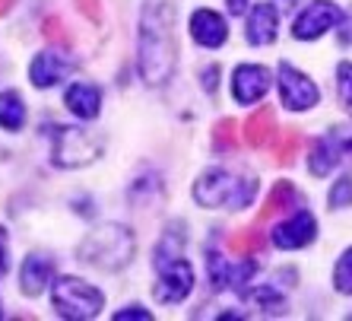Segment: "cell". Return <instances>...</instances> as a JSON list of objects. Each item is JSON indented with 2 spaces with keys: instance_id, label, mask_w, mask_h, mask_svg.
<instances>
[{
  "instance_id": "cell-1",
  "label": "cell",
  "mask_w": 352,
  "mask_h": 321,
  "mask_svg": "<svg viewBox=\"0 0 352 321\" xmlns=\"http://www.w3.org/2000/svg\"><path fill=\"white\" fill-rule=\"evenodd\" d=\"M178 10L172 0H146L140 13V74L149 86L172 80L178 67V39H175Z\"/></svg>"
},
{
  "instance_id": "cell-2",
  "label": "cell",
  "mask_w": 352,
  "mask_h": 321,
  "mask_svg": "<svg viewBox=\"0 0 352 321\" xmlns=\"http://www.w3.org/2000/svg\"><path fill=\"white\" fill-rule=\"evenodd\" d=\"M257 194V178L226 172V169H210L197 178L194 198L197 204L213 207V210H245Z\"/></svg>"
},
{
  "instance_id": "cell-3",
  "label": "cell",
  "mask_w": 352,
  "mask_h": 321,
  "mask_svg": "<svg viewBox=\"0 0 352 321\" xmlns=\"http://www.w3.org/2000/svg\"><path fill=\"white\" fill-rule=\"evenodd\" d=\"M133 248H137L133 232L127 226L108 222V226L89 232L80 242V258L92 267H98V271H121L124 264H131Z\"/></svg>"
},
{
  "instance_id": "cell-4",
  "label": "cell",
  "mask_w": 352,
  "mask_h": 321,
  "mask_svg": "<svg viewBox=\"0 0 352 321\" xmlns=\"http://www.w3.org/2000/svg\"><path fill=\"white\" fill-rule=\"evenodd\" d=\"M102 156V141H96L92 134L80 131V127H67V124H54L51 131V159L60 169H80L89 165Z\"/></svg>"
},
{
  "instance_id": "cell-5",
  "label": "cell",
  "mask_w": 352,
  "mask_h": 321,
  "mask_svg": "<svg viewBox=\"0 0 352 321\" xmlns=\"http://www.w3.org/2000/svg\"><path fill=\"white\" fill-rule=\"evenodd\" d=\"M51 302L58 305V312L64 318H96L105 305V296L98 293L92 283L76 280V277H64V280L51 283Z\"/></svg>"
},
{
  "instance_id": "cell-6",
  "label": "cell",
  "mask_w": 352,
  "mask_h": 321,
  "mask_svg": "<svg viewBox=\"0 0 352 321\" xmlns=\"http://www.w3.org/2000/svg\"><path fill=\"white\" fill-rule=\"evenodd\" d=\"M159 280L153 287V296L159 302H181L194 289V267L181 255H156Z\"/></svg>"
},
{
  "instance_id": "cell-7",
  "label": "cell",
  "mask_w": 352,
  "mask_h": 321,
  "mask_svg": "<svg viewBox=\"0 0 352 321\" xmlns=\"http://www.w3.org/2000/svg\"><path fill=\"white\" fill-rule=\"evenodd\" d=\"M279 99L289 112H308L318 105V86L292 64H279Z\"/></svg>"
},
{
  "instance_id": "cell-8",
  "label": "cell",
  "mask_w": 352,
  "mask_h": 321,
  "mask_svg": "<svg viewBox=\"0 0 352 321\" xmlns=\"http://www.w3.org/2000/svg\"><path fill=\"white\" fill-rule=\"evenodd\" d=\"M340 19H343V10L336 7V3H330V0H314V3L305 7L302 17L295 19L292 35L298 41H314L327 32V29H333Z\"/></svg>"
},
{
  "instance_id": "cell-9",
  "label": "cell",
  "mask_w": 352,
  "mask_h": 321,
  "mask_svg": "<svg viewBox=\"0 0 352 321\" xmlns=\"http://www.w3.org/2000/svg\"><path fill=\"white\" fill-rule=\"evenodd\" d=\"M232 90H235V99L241 105H254L270 90V70L261 64H241L232 76Z\"/></svg>"
},
{
  "instance_id": "cell-10",
  "label": "cell",
  "mask_w": 352,
  "mask_h": 321,
  "mask_svg": "<svg viewBox=\"0 0 352 321\" xmlns=\"http://www.w3.org/2000/svg\"><path fill=\"white\" fill-rule=\"evenodd\" d=\"M314 232H318L314 216L308 210H298L295 216H289L286 222H279L276 229H273V242L279 248H305L314 242Z\"/></svg>"
},
{
  "instance_id": "cell-11",
  "label": "cell",
  "mask_w": 352,
  "mask_h": 321,
  "mask_svg": "<svg viewBox=\"0 0 352 321\" xmlns=\"http://www.w3.org/2000/svg\"><path fill=\"white\" fill-rule=\"evenodd\" d=\"M343 153H346V134L343 131H330L311 147L308 165H311L314 175H330V169H336V163H340Z\"/></svg>"
},
{
  "instance_id": "cell-12",
  "label": "cell",
  "mask_w": 352,
  "mask_h": 321,
  "mask_svg": "<svg viewBox=\"0 0 352 321\" xmlns=\"http://www.w3.org/2000/svg\"><path fill=\"white\" fill-rule=\"evenodd\" d=\"M190 35H194L197 45H204V48H219L229 29H226V19L213 10H197L194 17H190Z\"/></svg>"
},
{
  "instance_id": "cell-13",
  "label": "cell",
  "mask_w": 352,
  "mask_h": 321,
  "mask_svg": "<svg viewBox=\"0 0 352 321\" xmlns=\"http://www.w3.org/2000/svg\"><path fill=\"white\" fill-rule=\"evenodd\" d=\"M51 273H54V261L48 255H29L23 261V271H19V287L25 296H38L48 287Z\"/></svg>"
},
{
  "instance_id": "cell-14",
  "label": "cell",
  "mask_w": 352,
  "mask_h": 321,
  "mask_svg": "<svg viewBox=\"0 0 352 321\" xmlns=\"http://www.w3.org/2000/svg\"><path fill=\"white\" fill-rule=\"evenodd\" d=\"M64 102L76 118H82V121H92V118L102 112V92H98L96 86H89V83H74V86L67 90Z\"/></svg>"
},
{
  "instance_id": "cell-15",
  "label": "cell",
  "mask_w": 352,
  "mask_h": 321,
  "mask_svg": "<svg viewBox=\"0 0 352 321\" xmlns=\"http://www.w3.org/2000/svg\"><path fill=\"white\" fill-rule=\"evenodd\" d=\"M276 29H279L276 10L270 3H257L254 13L248 17V41L251 45H270L276 39Z\"/></svg>"
},
{
  "instance_id": "cell-16",
  "label": "cell",
  "mask_w": 352,
  "mask_h": 321,
  "mask_svg": "<svg viewBox=\"0 0 352 321\" xmlns=\"http://www.w3.org/2000/svg\"><path fill=\"white\" fill-rule=\"evenodd\" d=\"M64 74H67V61L60 58V54H54V51L38 54V58L32 61V67H29V76H32V83L38 90H48V86L60 83Z\"/></svg>"
},
{
  "instance_id": "cell-17",
  "label": "cell",
  "mask_w": 352,
  "mask_h": 321,
  "mask_svg": "<svg viewBox=\"0 0 352 321\" xmlns=\"http://www.w3.org/2000/svg\"><path fill=\"white\" fill-rule=\"evenodd\" d=\"M273 131H276V115H273L270 105L257 108L254 115L245 121V141L251 143V147H263V143L273 137Z\"/></svg>"
},
{
  "instance_id": "cell-18",
  "label": "cell",
  "mask_w": 352,
  "mask_h": 321,
  "mask_svg": "<svg viewBox=\"0 0 352 321\" xmlns=\"http://www.w3.org/2000/svg\"><path fill=\"white\" fill-rule=\"evenodd\" d=\"M298 204V194H295V188L289 185V181H279L276 188L270 191V198H267V204H263L261 210V222L263 220H270V216L283 214V210H289V207Z\"/></svg>"
},
{
  "instance_id": "cell-19",
  "label": "cell",
  "mask_w": 352,
  "mask_h": 321,
  "mask_svg": "<svg viewBox=\"0 0 352 321\" xmlns=\"http://www.w3.org/2000/svg\"><path fill=\"white\" fill-rule=\"evenodd\" d=\"M25 121V105L16 92H0V127L19 131Z\"/></svg>"
},
{
  "instance_id": "cell-20",
  "label": "cell",
  "mask_w": 352,
  "mask_h": 321,
  "mask_svg": "<svg viewBox=\"0 0 352 321\" xmlns=\"http://www.w3.org/2000/svg\"><path fill=\"white\" fill-rule=\"evenodd\" d=\"M261 248H263V236L257 229H241L238 236L229 239V251L232 255H241V258L254 255V251H261Z\"/></svg>"
},
{
  "instance_id": "cell-21",
  "label": "cell",
  "mask_w": 352,
  "mask_h": 321,
  "mask_svg": "<svg viewBox=\"0 0 352 321\" xmlns=\"http://www.w3.org/2000/svg\"><path fill=\"white\" fill-rule=\"evenodd\" d=\"M333 287L343 293V296H352V248H346L343 258L336 261L333 267Z\"/></svg>"
},
{
  "instance_id": "cell-22",
  "label": "cell",
  "mask_w": 352,
  "mask_h": 321,
  "mask_svg": "<svg viewBox=\"0 0 352 321\" xmlns=\"http://www.w3.org/2000/svg\"><path fill=\"white\" fill-rule=\"evenodd\" d=\"M298 147H302V134L295 131V127L283 131L279 134V143H276V159L283 165H289L295 159V153H298Z\"/></svg>"
},
{
  "instance_id": "cell-23",
  "label": "cell",
  "mask_w": 352,
  "mask_h": 321,
  "mask_svg": "<svg viewBox=\"0 0 352 321\" xmlns=\"http://www.w3.org/2000/svg\"><path fill=\"white\" fill-rule=\"evenodd\" d=\"M336 90H340V102L346 112H352V61H343L336 67Z\"/></svg>"
},
{
  "instance_id": "cell-24",
  "label": "cell",
  "mask_w": 352,
  "mask_h": 321,
  "mask_svg": "<svg viewBox=\"0 0 352 321\" xmlns=\"http://www.w3.org/2000/svg\"><path fill=\"white\" fill-rule=\"evenodd\" d=\"M254 296H257V302L263 305V312H267V315H283V312H286V299L279 296V293H276L273 287L257 289Z\"/></svg>"
},
{
  "instance_id": "cell-25",
  "label": "cell",
  "mask_w": 352,
  "mask_h": 321,
  "mask_svg": "<svg viewBox=\"0 0 352 321\" xmlns=\"http://www.w3.org/2000/svg\"><path fill=\"white\" fill-rule=\"evenodd\" d=\"M213 137H216V149H219V153L235 149V121H232V118H222V121L216 124Z\"/></svg>"
},
{
  "instance_id": "cell-26",
  "label": "cell",
  "mask_w": 352,
  "mask_h": 321,
  "mask_svg": "<svg viewBox=\"0 0 352 321\" xmlns=\"http://www.w3.org/2000/svg\"><path fill=\"white\" fill-rule=\"evenodd\" d=\"M352 204V178L346 175V178H340L330 188V207H336V210H343V207Z\"/></svg>"
},
{
  "instance_id": "cell-27",
  "label": "cell",
  "mask_w": 352,
  "mask_h": 321,
  "mask_svg": "<svg viewBox=\"0 0 352 321\" xmlns=\"http://www.w3.org/2000/svg\"><path fill=\"white\" fill-rule=\"evenodd\" d=\"M133 318H137V321H149L153 315L143 312L140 305H131V309H124V312H118V315H115V321H133Z\"/></svg>"
},
{
  "instance_id": "cell-28",
  "label": "cell",
  "mask_w": 352,
  "mask_h": 321,
  "mask_svg": "<svg viewBox=\"0 0 352 321\" xmlns=\"http://www.w3.org/2000/svg\"><path fill=\"white\" fill-rule=\"evenodd\" d=\"M76 7H80L82 13L92 19V23H98V19H102V7H98V0H76Z\"/></svg>"
},
{
  "instance_id": "cell-29",
  "label": "cell",
  "mask_w": 352,
  "mask_h": 321,
  "mask_svg": "<svg viewBox=\"0 0 352 321\" xmlns=\"http://www.w3.org/2000/svg\"><path fill=\"white\" fill-rule=\"evenodd\" d=\"M60 29H64V25H60L58 19H48V23H45V35H48V39H58L60 45H67V35L60 32Z\"/></svg>"
},
{
  "instance_id": "cell-30",
  "label": "cell",
  "mask_w": 352,
  "mask_h": 321,
  "mask_svg": "<svg viewBox=\"0 0 352 321\" xmlns=\"http://www.w3.org/2000/svg\"><path fill=\"white\" fill-rule=\"evenodd\" d=\"M7 273V232L0 229V277Z\"/></svg>"
},
{
  "instance_id": "cell-31",
  "label": "cell",
  "mask_w": 352,
  "mask_h": 321,
  "mask_svg": "<svg viewBox=\"0 0 352 321\" xmlns=\"http://www.w3.org/2000/svg\"><path fill=\"white\" fill-rule=\"evenodd\" d=\"M206 80H204V86H206V92H216V76H219V67H206Z\"/></svg>"
},
{
  "instance_id": "cell-32",
  "label": "cell",
  "mask_w": 352,
  "mask_h": 321,
  "mask_svg": "<svg viewBox=\"0 0 352 321\" xmlns=\"http://www.w3.org/2000/svg\"><path fill=\"white\" fill-rule=\"evenodd\" d=\"M295 3H298V0H276V7H273V10H279V13H289V10H295Z\"/></svg>"
},
{
  "instance_id": "cell-33",
  "label": "cell",
  "mask_w": 352,
  "mask_h": 321,
  "mask_svg": "<svg viewBox=\"0 0 352 321\" xmlns=\"http://www.w3.org/2000/svg\"><path fill=\"white\" fill-rule=\"evenodd\" d=\"M245 3L248 0H229V13H235V17L238 13H245Z\"/></svg>"
},
{
  "instance_id": "cell-34",
  "label": "cell",
  "mask_w": 352,
  "mask_h": 321,
  "mask_svg": "<svg viewBox=\"0 0 352 321\" xmlns=\"http://www.w3.org/2000/svg\"><path fill=\"white\" fill-rule=\"evenodd\" d=\"M7 10H10V0H0V17H3Z\"/></svg>"
}]
</instances>
